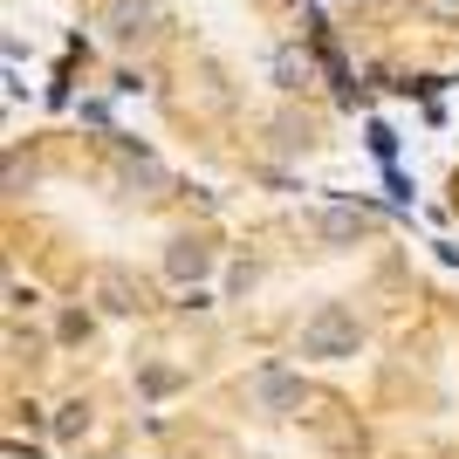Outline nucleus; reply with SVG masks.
<instances>
[{"label":"nucleus","instance_id":"1a4fd4ad","mask_svg":"<svg viewBox=\"0 0 459 459\" xmlns=\"http://www.w3.org/2000/svg\"><path fill=\"white\" fill-rule=\"evenodd\" d=\"M62 336H69V343H82V336H90V316H76V308H69V316H62Z\"/></svg>","mask_w":459,"mask_h":459},{"label":"nucleus","instance_id":"7ed1b4c3","mask_svg":"<svg viewBox=\"0 0 459 459\" xmlns=\"http://www.w3.org/2000/svg\"><path fill=\"white\" fill-rule=\"evenodd\" d=\"M316 233H323L329 247H357L370 233V212H357V206H323L316 212Z\"/></svg>","mask_w":459,"mask_h":459},{"label":"nucleus","instance_id":"20e7f679","mask_svg":"<svg viewBox=\"0 0 459 459\" xmlns=\"http://www.w3.org/2000/svg\"><path fill=\"white\" fill-rule=\"evenodd\" d=\"M103 308H117V316H131V308H144V288L131 281L124 268H110L103 274Z\"/></svg>","mask_w":459,"mask_h":459},{"label":"nucleus","instance_id":"423d86ee","mask_svg":"<svg viewBox=\"0 0 459 459\" xmlns=\"http://www.w3.org/2000/svg\"><path fill=\"white\" fill-rule=\"evenodd\" d=\"M411 14L425 28H459V0H411Z\"/></svg>","mask_w":459,"mask_h":459},{"label":"nucleus","instance_id":"39448f33","mask_svg":"<svg viewBox=\"0 0 459 459\" xmlns=\"http://www.w3.org/2000/svg\"><path fill=\"white\" fill-rule=\"evenodd\" d=\"M178 384H186V377H178L172 364H144V370H137V391H144V398H165V391H178Z\"/></svg>","mask_w":459,"mask_h":459},{"label":"nucleus","instance_id":"6e6552de","mask_svg":"<svg viewBox=\"0 0 459 459\" xmlns=\"http://www.w3.org/2000/svg\"><path fill=\"white\" fill-rule=\"evenodd\" d=\"M82 425H90V411H82V404H62V419H56V432H62V439H76Z\"/></svg>","mask_w":459,"mask_h":459},{"label":"nucleus","instance_id":"f03ea898","mask_svg":"<svg viewBox=\"0 0 459 459\" xmlns=\"http://www.w3.org/2000/svg\"><path fill=\"white\" fill-rule=\"evenodd\" d=\"M247 411H261V419H295L302 411V377L281 364H261L247 377Z\"/></svg>","mask_w":459,"mask_h":459},{"label":"nucleus","instance_id":"f257e3e1","mask_svg":"<svg viewBox=\"0 0 459 459\" xmlns=\"http://www.w3.org/2000/svg\"><path fill=\"white\" fill-rule=\"evenodd\" d=\"M357 343H364V323H357V308H343V302H323L302 323V336H295V350L316 357V364H343V357H357Z\"/></svg>","mask_w":459,"mask_h":459},{"label":"nucleus","instance_id":"0eeeda50","mask_svg":"<svg viewBox=\"0 0 459 459\" xmlns=\"http://www.w3.org/2000/svg\"><path fill=\"white\" fill-rule=\"evenodd\" d=\"M199 268H206V254L192 247V240H178V247H172V274L186 281V274H199Z\"/></svg>","mask_w":459,"mask_h":459}]
</instances>
